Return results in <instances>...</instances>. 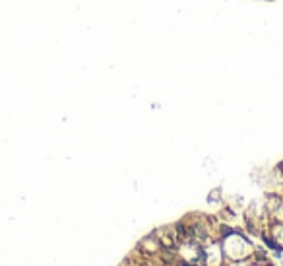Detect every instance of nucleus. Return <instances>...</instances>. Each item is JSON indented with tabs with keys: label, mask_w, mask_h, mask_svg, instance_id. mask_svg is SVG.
I'll use <instances>...</instances> for the list:
<instances>
[{
	"label": "nucleus",
	"mask_w": 283,
	"mask_h": 266,
	"mask_svg": "<svg viewBox=\"0 0 283 266\" xmlns=\"http://www.w3.org/2000/svg\"><path fill=\"white\" fill-rule=\"evenodd\" d=\"M217 200H221V189H213L210 192V196H208V202L210 204H215Z\"/></svg>",
	"instance_id": "f257e3e1"
},
{
	"label": "nucleus",
	"mask_w": 283,
	"mask_h": 266,
	"mask_svg": "<svg viewBox=\"0 0 283 266\" xmlns=\"http://www.w3.org/2000/svg\"><path fill=\"white\" fill-rule=\"evenodd\" d=\"M264 243L268 245L270 249H273V251H277V249H279V245H277V243H276V241H273V239H270V237H264Z\"/></svg>",
	"instance_id": "f03ea898"
}]
</instances>
